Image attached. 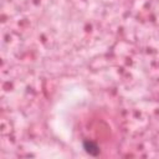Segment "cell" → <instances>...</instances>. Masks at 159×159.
Wrapping results in <instances>:
<instances>
[{"label":"cell","mask_w":159,"mask_h":159,"mask_svg":"<svg viewBox=\"0 0 159 159\" xmlns=\"http://www.w3.org/2000/svg\"><path fill=\"white\" fill-rule=\"evenodd\" d=\"M82 147H83V149H84V152H86V153H88L89 155H93V157L98 155V154H99V152H101V149H99L98 144H97V143H94V142H92V140H89V139L83 140Z\"/></svg>","instance_id":"1"}]
</instances>
